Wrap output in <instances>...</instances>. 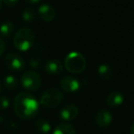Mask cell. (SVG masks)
I'll list each match as a JSON object with an SVG mask.
<instances>
[{"instance_id":"obj_3","label":"cell","mask_w":134,"mask_h":134,"mask_svg":"<svg viewBox=\"0 0 134 134\" xmlns=\"http://www.w3.org/2000/svg\"><path fill=\"white\" fill-rule=\"evenodd\" d=\"M64 66L70 73L80 74L86 69V61L81 53L77 52H72L65 57Z\"/></svg>"},{"instance_id":"obj_13","label":"cell","mask_w":134,"mask_h":134,"mask_svg":"<svg viewBox=\"0 0 134 134\" xmlns=\"http://www.w3.org/2000/svg\"><path fill=\"white\" fill-rule=\"evenodd\" d=\"M52 134H76V130L73 124L64 122L56 126Z\"/></svg>"},{"instance_id":"obj_4","label":"cell","mask_w":134,"mask_h":134,"mask_svg":"<svg viewBox=\"0 0 134 134\" xmlns=\"http://www.w3.org/2000/svg\"><path fill=\"white\" fill-rule=\"evenodd\" d=\"M63 99V95L57 88H49L42 92L40 98L41 106L47 108H53L59 106Z\"/></svg>"},{"instance_id":"obj_5","label":"cell","mask_w":134,"mask_h":134,"mask_svg":"<svg viewBox=\"0 0 134 134\" xmlns=\"http://www.w3.org/2000/svg\"><path fill=\"white\" fill-rule=\"evenodd\" d=\"M21 85L28 91H36L41 85V77L34 71H28L21 76Z\"/></svg>"},{"instance_id":"obj_22","label":"cell","mask_w":134,"mask_h":134,"mask_svg":"<svg viewBox=\"0 0 134 134\" xmlns=\"http://www.w3.org/2000/svg\"><path fill=\"white\" fill-rule=\"evenodd\" d=\"M4 52H5V43L2 41V39L0 38V56L4 53Z\"/></svg>"},{"instance_id":"obj_21","label":"cell","mask_w":134,"mask_h":134,"mask_svg":"<svg viewBox=\"0 0 134 134\" xmlns=\"http://www.w3.org/2000/svg\"><path fill=\"white\" fill-rule=\"evenodd\" d=\"M19 0H3V3L7 5L8 7H14L18 4Z\"/></svg>"},{"instance_id":"obj_26","label":"cell","mask_w":134,"mask_h":134,"mask_svg":"<svg viewBox=\"0 0 134 134\" xmlns=\"http://www.w3.org/2000/svg\"><path fill=\"white\" fill-rule=\"evenodd\" d=\"M0 91H1V83H0Z\"/></svg>"},{"instance_id":"obj_16","label":"cell","mask_w":134,"mask_h":134,"mask_svg":"<svg viewBox=\"0 0 134 134\" xmlns=\"http://www.w3.org/2000/svg\"><path fill=\"white\" fill-rule=\"evenodd\" d=\"M36 129L39 132L42 134H47L51 131L52 130V126H51L50 122L46 119H40L36 122Z\"/></svg>"},{"instance_id":"obj_15","label":"cell","mask_w":134,"mask_h":134,"mask_svg":"<svg viewBox=\"0 0 134 134\" xmlns=\"http://www.w3.org/2000/svg\"><path fill=\"white\" fill-rule=\"evenodd\" d=\"M15 25L9 20H7L0 25V35L4 38H9L13 35Z\"/></svg>"},{"instance_id":"obj_1","label":"cell","mask_w":134,"mask_h":134,"mask_svg":"<svg viewBox=\"0 0 134 134\" xmlns=\"http://www.w3.org/2000/svg\"><path fill=\"white\" fill-rule=\"evenodd\" d=\"M13 109L17 117L24 120H29L38 115L40 104L31 94L21 92L18 94L14 99Z\"/></svg>"},{"instance_id":"obj_19","label":"cell","mask_w":134,"mask_h":134,"mask_svg":"<svg viewBox=\"0 0 134 134\" xmlns=\"http://www.w3.org/2000/svg\"><path fill=\"white\" fill-rule=\"evenodd\" d=\"M10 101L8 97H0V110H5L9 107Z\"/></svg>"},{"instance_id":"obj_25","label":"cell","mask_w":134,"mask_h":134,"mask_svg":"<svg viewBox=\"0 0 134 134\" xmlns=\"http://www.w3.org/2000/svg\"><path fill=\"white\" fill-rule=\"evenodd\" d=\"M2 4H3V0H0V9L2 8Z\"/></svg>"},{"instance_id":"obj_12","label":"cell","mask_w":134,"mask_h":134,"mask_svg":"<svg viewBox=\"0 0 134 134\" xmlns=\"http://www.w3.org/2000/svg\"><path fill=\"white\" fill-rule=\"evenodd\" d=\"M106 102L110 108H118L121 106L124 102V97L120 92H110L106 97Z\"/></svg>"},{"instance_id":"obj_17","label":"cell","mask_w":134,"mask_h":134,"mask_svg":"<svg viewBox=\"0 0 134 134\" xmlns=\"http://www.w3.org/2000/svg\"><path fill=\"white\" fill-rule=\"evenodd\" d=\"M4 84L7 88L10 90H14L17 89L18 86H19V81H18L17 77L14 76V75H8V76L5 77Z\"/></svg>"},{"instance_id":"obj_18","label":"cell","mask_w":134,"mask_h":134,"mask_svg":"<svg viewBox=\"0 0 134 134\" xmlns=\"http://www.w3.org/2000/svg\"><path fill=\"white\" fill-rule=\"evenodd\" d=\"M36 18V12L33 8H27L22 12V19L25 22H32Z\"/></svg>"},{"instance_id":"obj_20","label":"cell","mask_w":134,"mask_h":134,"mask_svg":"<svg viewBox=\"0 0 134 134\" xmlns=\"http://www.w3.org/2000/svg\"><path fill=\"white\" fill-rule=\"evenodd\" d=\"M29 65H30L31 68H34V69H37V68H40L41 66V61L38 58H32V59L30 60L29 62Z\"/></svg>"},{"instance_id":"obj_14","label":"cell","mask_w":134,"mask_h":134,"mask_svg":"<svg viewBox=\"0 0 134 134\" xmlns=\"http://www.w3.org/2000/svg\"><path fill=\"white\" fill-rule=\"evenodd\" d=\"M97 74L103 80H109L113 76V69L107 63H102L97 67Z\"/></svg>"},{"instance_id":"obj_9","label":"cell","mask_w":134,"mask_h":134,"mask_svg":"<svg viewBox=\"0 0 134 134\" xmlns=\"http://www.w3.org/2000/svg\"><path fill=\"white\" fill-rule=\"evenodd\" d=\"M96 123L100 128H108L113 120L112 114L107 109H101L97 113L95 118Z\"/></svg>"},{"instance_id":"obj_8","label":"cell","mask_w":134,"mask_h":134,"mask_svg":"<svg viewBox=\"0 0 134 134\" xmlns=\"http://www.w3.org/2000/svg\"><path fill=\"white\" fill-rule=\"evenodd\" d=\"M60 86H61L62 90L66 93H75L80 89L81 85L78 79L68 75L62 79L60 82Z\"/></svg>"},{"instance_id":"obj_6","label":"cell","mask_w":134,"mask_h":134,"mask_svg":"<svg viewBox=\"0 0 134 134\" xmlns=\"http://www.w3.org/2000/svg\"><path fill=\"white\" fill-rule=\"evenodd\" d=\"M4 63L8 69L14 72H20L25 67V62L21 56L13 52L7 54L4 59Z\"/></svg>"},{"instance_id":"obj_11","label":"cell","mask_w":134,"mask_h":134,"mask_svg":"<svg viewBox=\"0 0 134 134\" xmlns=\"http://www.w3.org/2000/svg\"><path fill=\"white\" fill-rule=\"evenodd\" d=\"M63 64L61 60L57 58H52L49 60L45 64V71L51 75H60L63 71Z\"/></svg>"},{"instance_id":"obj_7","label":"cell","mask_w":134,"mask_h":134,"mask_svg":"<svg viewBox=\"0 0 134 134\" xmlns=\"http://www.w3.org/2000/svg\"><path fill=\"white\" fill-rule=\"evenodd\" d=\"M78 114H79V109L76 105L67 104L65 106H63L62 108V109L60 110L59 117L63 121L69 122V121H72L75 119H76Z\"/></svg>"},{"instance_id":"obj_24","label":"cell","mask_w":134,"mask_h":134,"mask_svg":"<svg viewBox=\"0 0 134 134\" xmlns=\"http://www.w3.org/2000/svg\"><path fill=\"white\" fill-rule=\"evenodd\" d=\"M130 134H134V122L132 123L131 126H130Z\"/></svg>"},{"instance_id":"obj_2","label":"cell","mask_w":134,"mask_h":134,"mask_svg":"<svg viewBox=\"0 0 134 134\" xmlns=\"http://www.w3.org/2000/svg\"><path fill=\"white\" fill-rule=\"evenodd\" d=\"M34 38V32L32 30L27 27H23L19 29L14 36V46L20 52H27L33 46Z\"/></svg>"},{"instance_id":"obj_10","label":"cell","mask_w":134,"mask_h":134,"mask_svg":"<svg viewBox=\"0 0 134 134\" xmlns=\"http://www.w3.org/2000/svg\"><path fill=\"white\" fill-rule=\"evenodd\" d=\"M38 15L43 21L50 22L55 18L56 11L54 8L50 4H42L38 8Z\"/></svg>"},{"instance_id":"obj_23","label":"cell","mask_w":134,"mask_h":134,"mask_svg":"<svg viewBox=\"0 0 134 134\" xmlns=\"http://www.w3.org/2000/svg\"><path fill=\"white\" fill-rule=\"evenodd\" d=\"M26 1L30 4H36V3H39L41 0H26Z\"/></svg>"}]
</instances>
